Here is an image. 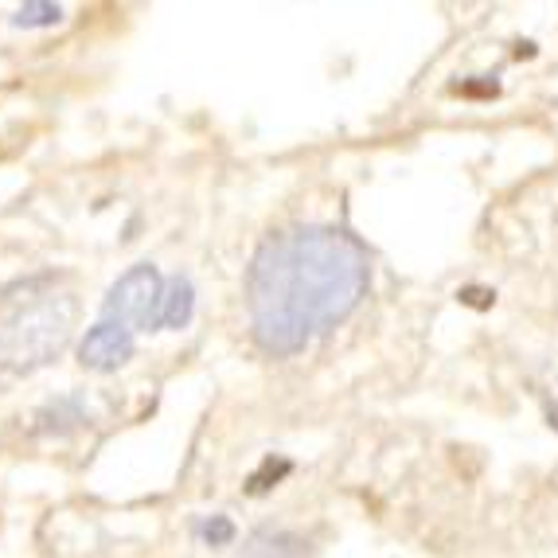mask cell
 <instances>
[{"label":"cell","mask_w":558,"mask_h":558,"mask_svg":"<svg viewBox=\"0 0 558 558\" xmlns=\"http://www.w3.org/2000/svg\"><path fill=\"white\" fill-rule=\"evenodd\" d=\"M192 313H196V289L184 274L165 286V298H160V313H157V328H168V332H180V328L192 325Z\"/></svg>","instance_id":"obj_6"},{"label":"cell","mask_w":558,"mask_h":558,"mask_svg":"<svg viewBox=\"0 0 558 558\" xmlns=\"http://www.w3.org/2000/svg\"><path fill=\"white\" fill-rule=\"evenodd\" d=\"M39 422H44L39 429H63V426H78V422H86V414L75 399H59L56 407H47L44 414H39Z\"/></svg>","instance_id":"obj_8"},{"label":"cell","mask_w":558,"mask_h":558,"mask_svg":"<svg viewBox=\"0 0 558 558\" xmlns=\"http://www.w3.org/2000/svg\"><path fill=\"white\" fill-rule=\"evenodd\" d=\"M547 418H550V426H555V429H558V402H555V407H550V410H547Z\"/></svg>","instance_id":"obj_11"},{"label":"cell","mask_w":558,"mask_h":558,"mask_svg":"<svg viewBox=\"0 0 558 558\" xmlns=\"http://www.w3.org/2000/svg\"><path fill=\"white\" fill-rule=\"evenodd\" d=\"M63 20V9L51 4V0H28V4H20V12L12 16L16 28H51Z\"/></svg>","instance_id":"obj_7"},{"label":"cell","mask_w":558,"mask_h":558,"mask_svg":"<svg viewBox=\"0 0 558 558\" xmlns=\"http://www.w3.org/2000/svg\"><path fill=\"white\" fill-rule=\"evenodd\" d=\"M372 289V254L352 231L308 223L270 234L246 270L254 344L274 360L305 352L344 325Z\"/></svg>","instance_id":"obj_1"},{"label":"cell","mask_w":558,"mask_h":558,"mask_svg":"<svg viewBox=\"0 0 558 558\" xmlns=\"http://www.w3.org/2000/svg\"><path fill=\"white\" fill-rule=\"evenodd\" d=\"M78 298L63 274H28L0 286V383L44 372L66 352Z\"/></svg>","instance_id":"obj_2"},{"label":"cell","mask_w":558,"mask_h":558,"mask_svg":"<svg viewBox=\"0 0 558 558\" xmlns=\"http://www.w3.org/2000/svg\"><path fill=\"white\" fill-rule=\"evenodd\" d=\"M239 558H313V547H308L305 535L286 527H258L246 539Z\"/></svg>","instance_id":"obj_5"},{"label":"cell","mask_w":558,"mask_h":558,"mask_svg":"<svg viewBox=\"0 0 558 558\" xmlns=\"http://www.w3.org/2000/svg\"><path fill=\"white\" fill-rule=\"evenodd\" d=\"M234 523L227 520V515H207L204 523H199V539L207 543V547H231L234 543Z\"/></svg>","instance_id":"obj_9"},{"label":"cell","mask_w":558,"mask_h":558,"mask_svg":"<svg viewBox=\"0 0 558 558\" xmlns=\"http://www.w3.org/2000/svg\"><path fill=\"white\" fill-rule=\"evenodd\" d=\"M160 298H165V278H160L157 266L141 262L110 286L102 301V320L125 328H157Z\"/></svg>","instance_id":"obj_3"},{"label":"cell","mask_w":558,"mask_h":558,"mask_svg":"<svg viewBox=\"0 0 558 558\" xmlns=\"http://www.w3.org/2000/svg\"><path fill=\"white\" fill-rule=\"evenodd\" d=\"M133 352H137L133 328L113 325V320H98V325L83 336V344H78V363H83L86 372L110 375V372H118V367H125V363L133 360Z\"/></svg>","instance_id":"obj_4"},{"label":"cell","mask_w":558,"mask_h":558,"mask_svg":"<svg viewBox=\"0 0 558 558\" xmlns=\"http://www.w3.org/2000/svg\"><path fill=\"white\" fill-rule=\"evenodd\" d=\"M289 473H293V465H289V461H281V457L274 461V457H270V461H266V465H262L258 473L246 481V493H266V488H274V484H278L281 476H289Z\"/></svg>","instance_id":"obj_10"}]
</instances>
